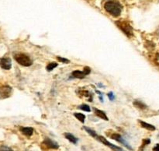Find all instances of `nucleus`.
<instances>
[{"label":"nucleus","instance_id":"obj_1","mask_svg":"<svg viewBox=\"0 0 159 151\" xmlns=\"http://www.w3.org/2000/svg\"><path fill=\"white\" fill-rule=\"evenodd\" d=\"M104 9L113 17H118L122 12L123 6L118 0H108L104 3Z\"/></svg>","mask_w":159,"mask_h":151},{"label":"nucleus","instance_id":"obj_2","mask_svg":"<svg viewBox=\"0 0 159 151\" xmlns=\"http://www.w3.org/2000/svg\"><path fill=\"white\" fill-rule=\"evenodd\" d=\"M115 23L118 26V28H120L121 31L124 32V34L127 35L128 37H132L134 35L133 27H132L131 25L130 24V23L127 20H119L115 22Z\"/></svg>","mask_w":159,"mask_h":151},{"label":"nucleus","instance_id":"obj_3","mask_svg":"<svg viewBox=\"0 0 159 151\" xmlns=\"http://www.w3.org/2000/svg\"><path fill=\"white\" fill-rule=\"evenodd\" d=\"M14 59L20 65H23V66H30L33 63V61L31 60L30 58L26 54H23V53L15 54H14Z\"/></svg>","mask_w":159,"mask_h":151},{"label":"nucleus","instance_id":"obj_4","mask_svg":"<svg viewBox=\"0 0 159 151\" xmlns=\"http://www.w3.org/2000/svg\"><path fill=\"white\" fill-rule=\"evenodd\" d=\"M109 136H110L111 139H113L119 142L120 143H121L122 145H124L126 148H127V149H130V150H133V148L130 146V145L129 144V143L126 141L125 139H124L122 135H120V134L116 133V132H113V133L109 135Z\"/></svg>","mask_w":159,"mask_h":151},{"label":"nucleus","instance_id":"obj_5","mask_svg":"<svg viewBox=\"0 0 159 151\" xmlns=\"http://www.w3.org/2000/svg\"><path fill=\"white\" fill-rule=\"evenodd\" d=\"M96 139L97 140H99V142H101L102 144L106 145V146H107L108 147L111 148V149H113V151H124L122 148L119 147V146H116V145H113V143H110V142H109L107 139L104 138L103 136H101V135H97V136L96 137Z\"/></svg>","mask_w":159,"mask_h":151},{"label":"nucleus","instance_id":"obj_6","mask_svg":"<svg viewBox=\"0 0 159 151\" xmlns=\"http://www.w3.org/2000/svg\"><path fill=\"white\" fill-rule=\"evenodd\" d=\"M43 146H46L48 149H57L59 148V145L55 141L52 140L50 138H46L43 142Z\"/></svg>","mask_w":159,"mask_h":151},{"label":"nucleus","instance_id":"obj_7","mask_svg":"<svg viewBox=\"0 0 159 151\" xmlns=\"http://www.w3.org/2000/svg\"><path fill=\"white\" fill-rule=\"evenodd\" d=\"M0 66H1L3 69H10L11 67H12V61H11V59L8 57L2 58V59H0Z\"/></svg>","mask_w":159,"mask_h":151},{"label":"nucleus","instance_id":"obj_8","mask_svg":"<svg viewBox=\"0 0 159 151\" xmlns=\"http://www.w3.org/2000/svg\"><path fill=\"white\" fill-rule=\"evenodd\" d=\"M12 88L9 86H5L0 88V96L1 98H7L10 96Z\"/></svg>","mask_w":159,"mask_h":151},{"label":"nucleus","instance_id":"obj_9","mask_svg":"<svg viewBox=\"0 0 159 151\" xmlns=\"http://www.w3.org/2000/svg\"><path fill=\"white\" fill-rule=\"evenodd\" d=\"M20 131L26 136H31L34 133V129L32 127H20Z\"/></svg>","mask_w":159,"mask_h":151},{"label":"nucleus","instance_id":"obj_10","mask_svg":"<svg viewBox=\"0 0 159 151\" xmlns=\"http://www.w3.org/2000/svg\"><path fill=\"white\" fill-rule=\"evenodd\" d=\"M93 111H94L95 115H96V116L99 117V118H102V119L105 120V121H108L109 120L108 117L107 116V115H106V113L104 111H102L101 110H99V109L97 108H93Z\"/></svg>","mask_w":159,"mask_h":151},{"label":"nucleus","instance_id":"obj_11","mask_svg":"<svg viewBox=\"0 0 159 151\" xmlns=\"http://www.w3.org/2000/svg\"><path fill=\"white\" fill-rule=\"evenodd\" d=\"M86 76V73L84 71L75 70V71L72 72V76L74 78H77V79H83V78H85Z\"/></svg>","mask_w":159,"mask_h":151},{"label":"nucleus","instance_id":"obj_12","mask_svg":"<svg viewBox=\"0 0 159 151\" xmlns=\"http://www.w3.org/2000/svg\"><path fill=\"white\" fill-rule=\"evenodd\" d=\"M65 136L67 139H68L71 143H74V144H77L78 141H79V139L76 138L75 135H73L72 134L69 133V132H65Z\"/></svg>","mask_w":159,"mask_h":151},{"label":"nucleus","instance_id":"obj_13","mask_svg":"<svg viewBox=\"0 0 159 151\" xmlns=\"http://www.w3.org/2000/svg\"><path fill=\"white\" fill-rule=\"evenodd\" d=\"M134 105L136 107H138V108L142 109V110L147 108V106H146V104H144V103H143L142 101H138V100H135V101H134Z\"/></svg>","mask_w":159,"mask_h":151},{"label":"nucleus","instance_id":"obj_14","mask_svg":"<svg viewBox=\"0 0 159 151\" xmlns=\"http://www.w3.org/2000/svg\"><path fill=\"white\" fill-rule=\"evenodd\" d=\"M140 123H141V125L142 126L143 128L148 129V130H149V131H155V127L154 125H150V124H148V123L144 122V121H140Z\"/></svg>","mask_w":159,"mask_h":151},{"label":"nucleus","instance_id":"obj_15","mask_svg":"<svg viewBox=\"0 0 159 151\" xmlns=\"http://www.w3.org/2000/svg\"><path fill=\"white\" fill-rule=\"evenodd\" d=\"M83 129H85V130L86 131V132H88V133L89 134V135H91L92 137H93V138H95V139H96V137L97 136V134H96V132H95V131L93 130V129H90V128H88V127H86V126H84V127H83Z\"/></svg>","mask_w":159,"mask_h":151},{"label":"nucleus","instance_id":"obj_16","mask_svg":"<svg viewBox=\"0 0 159 151\" xmlns=\"http://www.w3.org/2000/svg\"><path fill=\"white\" fill-rule=\"evenodd\" d=\"M74 115H75V117L78 120H79V121H80L82 123L85 122V115H83V114H82V113H75Z\"/></svg>","mask_w":159,"mask_h":151},{"label":"nucleus","instance_id":"obj_17","mask_svg":"<svg viewBox=\"0 0 159 151\" xmlns=\"http://www.w3.org/2000/svg\"><path fill=\"white\" fill-rule=\"evenodd\" d=\"M58 65V64L57 63V62H51V63L48 64V65H47V70L48 71H52L53 69H54V68H56V67Z\"/></svg>","mask_w":159,"mask_h":151},{"label":"nucleus","instance_id":"obj_18","mask_svg":"<svg viewBox=\"0 0 159 151\" xmlns=\"http://www.w3.org/2000/svg\"><path fill=\"white\" fill-rule=\"evenodd\" d=\"M150 143H151V140L149 139H145L143 140L142 145H141V147L139 148V150L138 151H144V147H145V146L148 145Z\"/></svg>","mask_w":159,"mask_h":151},{"label":"nucleus","instance_id":"obj_19","mask_svg":"<svg viewBox=\"0 0 159 151\" xmlns=\"http://www.w3.org/2000/svg\"><path fill=\"white\" fill-rule=\"evenodd\" d=\"M79 108L81 109V110H82V111H87V112L91 111V109H90L89 106L87 105V104H82V105L79 106Z\"/></svg>","mask_w":159,"mask_h":151},{"label":"nucleus","instance_id":"obj_20","mask_svg":"<svg viewBox=\"0 0 159 151\" xmlns=\"http://www.w3.org/2000/svg\"><path fill=\"white\" fill-rule=\"evenodd\" d=\"M57 60L61 62H63V63H69V60H68L67 59H65V58L59 57V56H57Z\"/></svg>","mask_w":159,"mask_h":151},{"label":"nucleus","instance_id":"obj_21","mask_svg":"<svg viewBox=\"0 0 159 151\" xmlns=\"http://www.w3.org/2000/svg\"><path fill=\"white\" fill-rule=\"evenodd\" d=\"M0 151H13L11 148L8 147L6 146H0Z\"/></svg>","mask_w":159,"mask_h":151},{"label":"nucleus","instance_id":"obj_22","mask_svg":"<svg viewBox=\"0 0 159 151\" xmlns=\"http://www.w3.org/2000/svg\"><path fill=\"white\" fill-rule=\"evenodd\" d=\"M108 97L110 98V101H113V100L115 99V96L114 94H113V92H110V93H108Z\"/></svg>","mask_w":159,"mask_h":151},{"label":"nucleus","instance_id":"obj_23","mask_svg":"<svg viewBox=\"0 0 159 151\" xmlns=\"http://www.w3.org/2000/svg\"><path fill=\"white\" fill-rule=\"evenodd\" d=\"M153 151H159V144H157L156 146L153 148Z\"/></svg>","mask_w":159,"mask_h":151},{"label":"nucleus","instance_id":"obj_24","mask_svg":"<svg viewBox=\"0 0 159 151\" xmlns=\"http://www.w3.org/2000/svg\"><path fill=\"white\" fill-rule=\"evenodd\" d=\"M87 1H88V0H87Z\"/></svg>","mask_w":159,"mask_h":151}]
</instances>
